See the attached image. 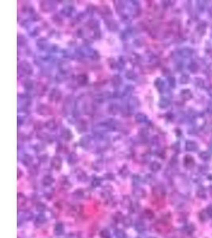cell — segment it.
<instances>
[{
	"mask_svg": "<svg viewBox=\"0 0 212 238\" xmlns=\"http://www.w3.org/2000/svg\"><path fill=\"white\" fill-rule=\"evenodd\" d=\"M153 194L157 198H162L165 196V190L163 188L162 186H157L153 187Z\"/></svg>",
	"mask_w": 212,
	"mask_h": 238,
	"instance_id": "cell-1",
	"label": "cell"
},
{
	"mask_svg": "<svg viewBox=\"0 0 212 238\" xmlns=\"http://www.w3.org/2000/svg\"><path fill=\"white\" fill-rule=\"evenodd\" d=\"M132 201H131L130 198L129 196L126 195L123 196V198L122 199L121 201V205L123 208H130V206H132Z\"/></svg>",
	"mask_w": 212,
	"mask_h": 238,
	"instance_id": "cell-2",
	"label": "cell"
},
{
	"mask_svg": "<svg viewBox=\"0 0 212 238\" xmlns=\"http://www.w3.org/2000/svg\"><path fill=\"white\" fill-rule=\"evenodd\" d=\"M26 204V198L24 194L22 193L17 194V206L18 208L23 207Z\"/></svg>",
	"mask_w": 212,
	"mask_h": 238,
	"instance_id": "cell-3",
	"label": "cell"
},
{
	"mask_svg": "<svg viewBox=\"0 0 212 238\" xmlns=\"http://www.w3.org/2000/svg\"><path fill=\"white\" fill-rule=\"evenodd\" d=\"M134 227H135V229L138 231V233H143V232H145L146 230V224L141 221L136 222L135 225H134Z\"/></svg>",
	"mask_w": 212,
	"mask_h": 238,
	"instance_id": "cell-4",
	"label": "cell"
},
{
	"mask_svg": "<svg viewBox=\"0 0 212 238\" xmlns=\"http://www.w3.org/2000/svg\"><path fill=\"white\" fill-rule=\"evenodd\" d=\"M133 195L138 198H143L146 196V192L143 189H136L133 191Z\"/></svg>",
	"mask_w": 212,
	"mask_h": 238,
	"instance_id": "cell-5",
	"label": "cell"
},
{
	"mask_svg": "<svg viewBox=\"0 0 212 238\" xmlns=\"http://www.w3.org/2000/svg\"><path fill=\"white\" fill-rule=\"evenodd\" d=\"M54 232L56 235H60L64 232V225L61 222H57L55 225Z\"/></svg>",
	"mask_w": 212,
	"mask_h": 238,
	"instance_id": "cell-6",
	"label": "cell"
},
{
	"mask_svg": "<svg viewBox=\"0 0 212 238\" xmlns=\"http://www.w3.org/2000/svg\"><path fill=\"white\" fill-rule=\"evenodd\" d=\"M184 230L185 231V233H187V235H191V234H192L193 232L195 231V226H194V225H192V224L187 225V226H184Z\"/></svg>",
	"mask_w": 212,
	"mask_h": 238,
	"instance_id": "cell-7",
	"label": "cell"
},
{
	"mask_svg": "<svg viewBox=\"0 0 212 238\" xmlns=\"http://www.w3.org/2000/svg\"><path fill=\"white\" fill-rule=\"evenodd\" d=\"M122 223H123L124 226H126V227H130L132 225H133V220H132V218H130V217H129V216H127V217H124L123 218V220H122Z\"/></svg>",
	"mask_w": 212,
	"mask_h": 238,
	"instance_id": "cell-8",
	"label": "cell"
},
{
	"mask_svg": "<svg viewBox=\"0 0 212 238\" xmlns=\"http://www.w3.org/2000/svg\"><path fill=\"white\" fill-rule=\"evenodd\" d=\"M143 214L144 217L147 218V219H149V220H151V219H153L154 218V213H153V211L149 210V209H147V210L144 211Z\"/></svg>",
	"mask_w": 212,
	"mask_h": 238,
	"instance_id": "cell-9",
	"label": "cell"
},
{
	"mask_svg": "<svg viewBox=\"0 0 212 238\" xmlns=\"http://www.w3.org/2000/svg\"><path fill=\"white\" fill-rule=\"evenodd\" d=\"M114 235L116 238H126V234L122 229H118L114 231Z\"/></svg>",
	"mask_w": 212,
	"mask_h": 238,
	"instance_id": "cell-10",
	"label": "cell"
},
{
	"mask_svg": "<svg viewBox=\"0 0 212 238\" xmlns=\"http://www.w3.org/2000/svg\"><path fill=\"white\" fill-rule=\"evenodd\" d=\"M53 181L54 180H53V178L51 176H45L43 178V184L44 186H50L53 183Z\"/></svg>",
	"mask_w": 212,
	"mask_h": 238,
	"instance_id": "cell-11",
	"label": "cell"
},
{
	"mask_svg": "<svg viewBox=\"0 0 212 238\" xmlns=\"http://www.w3.org/2000/svg\"><path fill=\"white\" fill-rule=\"evenodd\" d=\"M45 221H46L45 217H44L43 214H39V215L36 218V221H35V222L37 224H38V225H42V224L44 223Z\"/></svg>",
	"mask_w": 212,
	"mask_h": 238,
	"instance_id": "cell-12",
	"label": "cell"
},
{
	"mask_svg": "<svg viewBox=\"0 0 212 238\" xmlns=\"http://www.w3.org/2000/svg\"><path fill=\"white\" fill-rule=\"evenodd\" d=\"M99 236L101 237V238H111V233L109 232L107 229H103L101 230V232L99 233Z\"/></svg>",
	"mask_w": 212,
	"mask_h": 238,
	"instance_id": "cell-13",
	"label": "cell"
},
{
	"mask_svg": "<svg viewBox=\"0 0 212 238\" xmlns=\"http://www.w3.org/2000/svg\"><path fill=\"white\" fill-rule=\"evenodd\" d=\"M208 217H209V216H208V214H207V211L206 210L201 211V212L200 213V214H199V218H200V221H207Z\"/></svg>",
	"mask_w": 212,
	"mask_h": 238,
	"instance_id": "cell-14",
	"label": "cell"
},
{
	"mask_svg": "<svg viewBox=\"0 0 212 238\" xmlns=\"http://www.w3.org/2000/svg\"><path fill=\"white\" fill-rule=\"evenodd\" d=\"M36 209L39 212H44L46 210V205L43 202H37V204L36 205Z\"/></svg>",
	"mask_w": 212,
	"mask_h": 238,
	"instance_id": "cell-15",
	"label": "cell"
},
{
	"mask_svg": "<svg viewBox=\"0 0 212 238\" xmlns=\"http://www.w3.org/2000/svg\"><path fill=\"white\" fill-rule=\"evenodd\" d=\"M124 216L120 212H117V213L114 215V220L116 221V222H120V221H122L123 220Z\"/></svg>",
	"mask_w": 212,
	"mask_h": 238,
	"instance_id": "cell-16",
	"label": "cell"
},
{
	"mask_svg": "<svg viewBox=\"0 0 212 238\" xmlns=\"http://www.w3.org/2000/svg\"><path fill=\"white\" fill-rule=\"evenodd\" d=\"M22 218H24L25 220H30V219H32L33 214L30 211L25 210L22 213Z\"/></svg>",
	"mask_w": 212,
	"mask_h": 238,
	"instance_id": "cell-17",
	"label": "cell"
},
{
	"mask_svg": "<svg viewBox=\"0 0 212 238\" xmlns=\"http://www.w3.org/2000/svg\"><path fill=\"white\" fill-rule=\"evenodd\" d=\"M196 195L200 198H202V199L206 198V197H207V195H206V191H205L204 189H200V190H198Z\"/></svg>",
	"mask_w": 212,
	"mask_h": 238,
	"instance_id": "cell-18",
	"label": "cell"
},
{
	"mask_svg": "<svg viewBox=\"0 0 212 238\" xmlns=\"http://www.w3.org/2000/svg\"><path fill=\"white\" fill-rule=\"evenodd\" d=\"M139 209H140L139 205H138V203H134L132 204V206H131L130 208V212L132 213H135L136 212H138Z\"/></svg>",
	"mask_w": 212,
	"mask_h": 238,
	"instance_id": "cell-19",
	"label": "cell"
},
{
	"mask_svg": "<svg viewBox=\"0 0 212 238\" xmlns=\"http://www.w3.org/2000/svg\"><path fill=\"white\" fill-rule=\"evenodd\" d=\"M84 194H85L84 193V191H82V190H78V191H75L74 194H73V195L76 196V198H83Z\"/></svg>",
	"mask_w": 212,
	"mask_h": 238,
	"instance_id": "cell-20",
	"label": "cell"
},
{
	"mask_svg": "<svg viewBox=\"0 0 212 238\" xmlns=\"http://www.w3.org/2000/svg\"><path fill=\"white\" fill-rule=\"evenodd\" d=\"M60 164H61V163H60V160L59 158H55L54 160H53V161H52V165H53L55 168H57V169L59 168L60 167Z\"/></svg>",
	"mask_w": 212,
	"mask_h": 238,
	"instance_id": "cell-21",
	"label": "cell"
},
{
	"mask_svg": "<svg viewBox=\"0 0 212 238\" xmlns=\"http://www.w3.org/2000/svg\"><path fill=\"white\" fill-rule=\"evenodd\" d=\"M160 168V164H157V163H153L152 165H151V169L153 170V171H157V170H159Z\"/></svg>",
	"mask_w": 212,
	"mask_h": 238,
	"instance_id": "cell-22",
	"label": "cell"
},
{
	"mask_svg": "<svg viewBox=\"0 0 212 238\" xmlns=\"http://www.w3.org/2000/svg\"><path fill=\"white\" fill-rule=\"evenodd\" d=\"M206 211H207V214H208V216H209L210 218H212V205L208 206V207L207 208Z\"/></svg>",
	"mask_w": 212,
	"mask_h": 238,
	"instance_id": "cell-23",
	"label": "cell"
},
{
	"mask_svg": "<svg viewBox=\"0 0 212 238\" xmlns=\"http://www.w3.org/2000/svg\"><path fill=\"white\" fill-rule=\"evenodd\" d=\"M100 184V182L98 181V180H94L93 183H92V186H98Z\"/></svg>",
	"mask_w": 212,
	"mask_h": 238,
	"instance_id": "cell-24",
	"label": "cell"
},
{
	"mask_svg": "<svg viewBox=\"0 0 212 238\" xmlns=\"http://www.w3.org/2000/svg\"><path fill=\"white\" fill-rule=\"evenodd\" d=\"M210 193H211V196L212 197V186L210 187Z\"/></svg>",
	"mask_w": 212,
	"mask_h": 238,
	"instance_id": "cell-25",
	"label": "cell"
},
{
	"mask_svg": "<svg viewBox=\"0 0 212 238\" xmlns=\"http://www.w3.org/2000/svg\"><path fill=\"white\" fill-rule=\"evenodd\" d=\"M148 238H156V237H148Z\"/></svg>",
	"mask_w": 212,
	"mask_h": 238,
	"instance_id": "cell-26",
	"label": "cell"
}]
</instances>
